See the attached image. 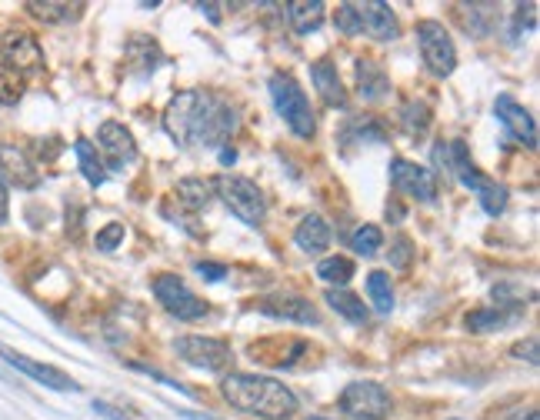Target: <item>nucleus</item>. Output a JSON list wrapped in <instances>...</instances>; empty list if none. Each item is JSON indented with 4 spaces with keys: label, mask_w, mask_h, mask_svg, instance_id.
<instances>
[{
    "label": "nucleus",
    "mask_w": 540,
    "mask_h": 420,
    "mask_svg": "<svg viewBox=\"0 0 540 420\" xmlns=\"http://www.w3.org/2000/svg\"><path fill=\"white\" fill-rule=\"evenodd\" d=\"M0 57H4V64L10 70H17V74H37L40 67H44V54H40V44L34 34H27V30H10L7 37H0Z\"/></svg>",
    "instance_id": "obj_13"
},
{
    "label": "nucleus",
    "mask_w": 540,
    "mask_h": 420,
    "mask_svg": "<svg viewBox=\"0 0 540 420\" xmlns=\"http://www.w3.org/2000/svg\"><path fill=\"white\" fill-rule=\"evenodd\" d=\"M387 257H390V267H394V270H407V267H410V260L417 257V247L410 244V237L397 234L394 240H390Z\"/></svg>",
    "instance_id": "obj_34"
},
{
    "label": "nucleus",
    "mask_w": 540,
    "mask_h": 420,
    "mask_svg": "<svg viewBox=\"0 0 540 420\" xmlns=\"http://www.w3.org/2000/svg\"><path fill=\"white\" fill-rule=\"evenodd\" d=\"M220 164H237V150L234 147H230V144H224V147H220Z\"/></svg>",
    "instance_id": "obj_43"
},
{
    "label": "nucleus",
    "mask_w": 540,
    "mask_h": 420,
    "mask_svg": "<svg viewBox=\"0 0 540 420\" xmlns=\"http://www.w3.org/2000/svg\"><path fill=\"white\" fill-rule=\"evenodd\" d=\"M224 400L234 410L244 414L264 417V420H287L297 414L300 400L284 380L264 377V374H227L224 384Z\"/></svg>",
    "instance_id": "obj_2"
},
{
    "label": "nucleus",
    "mask_w": 540,
    "mask_h": 420,
    "mask_svg": "<svg viewBox=\"0 0 540 420\" xmlns=\"http://www.w3.org/2000/svg\"><path fill=\"white\" fill-rule=\"evenodd\" d=\"M254 310L267 317H280V320H290V324H304V327H317L320 324V314L314 310L307 297L294 294V290H274V294H264L254 300Z\"/></svg>",
    "instance_id": "obj_10"
},
{
    "label": "nucleus",
    "mask_w": 540,
    "mask_h": 420,
    "mask_svg": "<svg viewBox=\"0 0 540 420\" xmlns=\"http://www.w3.org/2000/svg\"><path fill=\"white\" fill-rule=\"evenodd\" d=\"M124 234H127V227H124V224H107L104 230H97L94 244H97V250H104V254H110V250H117L120 244H124Z\"/></svg>",
    "instance_id": "obj_37"
},
{
    "label": "nucleus",
    "mask_w": 540,
    "mask_h": 420,
    "mask_svg": "<svg viewBox=\"0 0 540 420\" xmlns=\"http://www.w3.org/2000/svg\"><path fill=\"white\" fill-rule=\"evenodd\" d=\"M334 27H337L344 37H357V34H360L357 4H337V10H334Z\"/></svg>",
    "instance_id": "obj_35"
},
{
    "label": "nucleus",
    "mask_w": 540,
    "mask_h": 420,
    "mask_svg": "<svg viewBox=\"0 0 540 420\" xmlns=\"http://www.w3.org/2000/svg\"><path fill=\"white\" fill-rule=\"evenodd\" d=\"M150 287H154V297L160 300V307H164L170 317L194 324V320H204L210 314L207 300H200L177 274H154Z\"/></svg>",
    "instance_id": "obj_6"
},
{
    "label": "nucleus",
    "mask_w": 540,
    "mask_h": 420,
    "mask_svg": "<svg viewBox=\"0 0 540 420\" xmlns=\"http://www.w3.org/2000/svg\"><path fill=\"white\" fill-rule=\"evenodd\" d=\"M7 220V184H4V177H0V224Z\"/></svg>",
    "instance_id": "obj_44"
},
{
    "label": "nucleus",
    "mask_w": 540,
    "mask_h": 420,
    "mask_svg": "<svg viewBox=\"0 0 540 420\" xmlns=\"http://www.w3.org/2000/svg\"><path fill=\"white\" fill-rule=\"evenodd\" d=\"M494 114H497L500 124H504L510 134H514L527 150H537V124H534V114H530V110L520 104V100H514L510 94H500V97L494 100Z\"/></svg>",
    "instance_id": "obj_15"
},
{
    "label": "nucleus",
    "mask_w": 540,
    "mask_h": 420,
    "mask_svg": "<svg viewBox=\"0 0 540 420\" xmlns=\"http://www.w3.org/2000/svg\"><path fill=\"white\" fill-rule=\"evenodd\" d=\"M354 260L350 257H324V260H317V277L320 280H327V284H337V287H347L350 280H354Z\"/></svg>",
    "instance_id": "obj_29"
},
{
    "label": "nucleus",
    "mask_w": 540,
    "mask_h": 420,
    "mask_svg": "<svg viewBox=\"0 0 540 420\" xmlns=\"http://www.w3.org/2000/svg\"><path fill=\"white\" fill-rule=\"evenodd\" d=\"M417 44H420V57H424L427 70L434 77H450L457 70V47L444 24H437V20H420Z\"/></svg>",
    "instance_id": "obj_7"
},
{
    "label": "nucleus",
    "mask_w": 540,
    "mask_h": 420,
    "mask_svg": "<svg viewBox=\"0 0 540 420\" xmlns=\"http://www.w3.org/2000/svg\"><path fill=\"white\" fill-rule=\"evenodd\" d=\"M164 127L180 147H224L237 130V107L204 90H184L167 104Z\"/></svg>",
    "instance_id": "obj_1"
},
{
    "label": "nucleus",
    "mask_w": 540,
    "mask_h": 420,
    "mask_svg": "<svg viewBox=\"0 0 540 420\" xmlns=\"http://www.w3.org/2000/svg\"><path fill=\"white\" fill-rule=\"evenodd\" d=\"M214 194L224 200L227 210L247 227H260L267 220V197L250 177H217Z\"/></svg>",
    "instance_id": "obj_5"
},
{
    "label": "nucleus",
    "mask_w": 540,
    "mask_h": 420,
    "mask_svg": "<svg viewBox=\"0 0 540 420\" xmlns=\"http://www.w3.org/2000/svg\"><path fill=\"white\" fill-rule=\"evenodd\" d=\"M0 357H4L14 370H20V374H27L30 380L44 384L47 390H57V394H74V390H77V380L70 374H64V370L54 367V364H44V360H34V357L20 354V350L4 347V344H0Z\"/></svg>",
    "instance_id": "obj_11"
},
{
    "label": "nucleus",
    "mask_w": 540,
    "mask_h": 420,
    "mask_svg": "<svg viewBox=\"0 0 540 420\" xmlns=\"http://www.w3.org/2000/svg\"><path fill=\"white\" fill-rule=\"evenodd\" d=\"M27 14H34L44 24H60V20H77V14H84V4H54V0H34L27 4Z\"/></svg>",
    "instance_id": "obj_30"
},
{
    "label": "nucleus",
    "mask_w": 540,
    "mask_h": 420,
    "mask_svg": "<svg viewBox=\"0 0 540 420\" xmlns=\"http://www.w3.org/2000/svg\"><path fill=\"white\" fill-rule=\"evenodd\" d=\"M180 417H187V420H220L214 414H194V410H180Z\"/></svg>",
    "instance_id": "obj_45"
},
{
    "label": "nucleus",
    "mask_w": 540,
    "mask_h": 420,
    "mask_svg": "<svg viewBox=\"0 0 540 420\" xmlns=\"http://www.w3.org/2000/svg\"><path fill=\"white\" fill-rule=\"evenodd\" d=\"M97 144L107 154L110 170H124L127 164H134L137 160V140L124 124H117V120H104V124H100Z\"/></svg>",
    "instance_id": "obj_14"
},
{
    "label": "nucleus",
    "mask_w": 540,
    "mask_h": 420,
    "mask_svg": "<svg viewBox=\"0 0 540 420\" xmlns=\"http://www.w3.org/2000/svg\"><path fill=\"white\" fill-rule=\"evenodd\" d=\"M400 124H404L410 134L424 137L427 127H430V107L420 104V100H410V104L400 110Z\"/></svg>",
    "instance_id": "obj_33"
},
{
    "label": "nucleus",
    "mask_w": 540,
    "mask_h": 420,
    "mask_svg": "<svg viewBox=\"0 0 540 420\" xmlns=\"http://www.w3.org/2000/svg\"><path fill=\"white\" fill-rule=\"evenodd\" d=\"M27 90V77L17 74V70H10L7 64H0V104H17L20 97H24Z\"/></svg>",
    "instance_id": "obj_31"
},
{
    "label": "nucleus",
    "mask_w": 540,
    "mask_h": 420,
    "mask_svg": "<svg viewBox=\"0 0 540 420\" xmlns=\"http://www.w3.org/2000/svg\"><path fill=\"white\" fill-rule=\"evenodd\" d=\"M367 294H370V300H374L377 314H390V310H394V287H390L387 270H370V274H367Z\"/></svg>",
    "instance_id": "obj_28"
},
{
    "label": "nucleus",
    "mask_w": 540,
    "mask_h": 420,
    "mask_svg": "<svg viewBox=\"0 0 540 420\" xmlns=\"http://www.w3.org/2000/svg\"><path fill=\"white\" fill-rule=\"evenodd\" d=\"M357 14H360V30H364L367 37L380 40V44H387V40H397L400 37L397 14L387 4H380V0L357 4Z\"/></svg>",
    "instance_id": "obj_17"
},
{
    "label": "nucleus",
    "mask_w": 540,
    "mask_h": 420,
    "mask_svg": "<svg viewBox=\"0 0 540 420\" xmlns=\"http://www.w3.org/2000/svg\"><path fill=\"white\" fill-rule=\"evenodd\" d=\"M380 244H384V230H380L377 224H364V227H357L354 230V237H350V247L357 250V254H364V257H374Z\"/></svg>",
    "instance_id": "obj_32"
},
{
    "label": "nucleus",
    "mask_w": 540,
    "mask_h": 420,
    "mask_svg": "<svg viewBox=\"0 0 540 420\" xmlns=\"http://www.w3.org/2000/svg\"><path fill=\"white\" fill-rule=\"evenodd\" d=\"M447 170L450 174L460 177V184H464L467 190H474L480 207H484V214L490 217H500L507 210V187L500 184V180L487 177L484 170L474 167V160H470V150L464 140H450L447 144Z\"/></svg>",
    "instance_id": "obj_3"
},
{
    "label": "nucleus",
    "mask_w": 540,
    "mask_h": 420,
    "mask_svg": "<svg viewBox=\"0 0 540 420\" xmlns=\"http://www.w3.org/2000/svg\"><path fill=\"white\" fill-rule=\"evenodd\" d=\"M177 197H180V204H184V207L200 210V207L210 204V197H214V184L204 180V177H184L177 184Z\"/></svg>",
    "instance_id": "obj_27"
},
{
    "label": "nucleus",
    "mask_w": 540,
    "mask_h": 420,
    "mask_svg": "<svg viewBox=\"0 0 540 420\" xmlns=\"http://www.w3.org/2000/svg\"><path fill=\"white\" fill-rule=\"evenodd\" d=\"M287 17H290V27L297 30V34H314V30L324 24V4L320 0H294V4H287Z\"/></svg>",
    "instance_id": "obj_24"
},
{
    "label": "nucleus",
    "mask_w": 540,
    "mask_h": 420,
    "mask_svg": "<svg viewBox=\"0 0 540 420\" xmlns=\"http://www.w3.org/2000/svg\"><path fill=\"white\" fill-rule=\"evenodd\" d=\"M94 410H97V414H104L107 420H127V417H124V410L110 407V404H104V400H94Z\"/></svg>",
    "instance_id": "obj_40"
},
{
    "label": "nucleus",
    "mask_w": 540,
    "mask_h": 420,
    "mask_svg": "<svg viewBox=\"0 0 540 420\" xmlns=\"http://www.w3.org/2000/svg\"><path fill=\"white\" fill-rule=\"evenodd\" d=\"M520 317L514 307H480L467 314V330L470 334H490V330H504Z\"/></svg>",
    "instance_id": "obj_23"
},
{
    "label": "nucleus",
    "mask_w": 540,
    "mask_h": 420,
    "mask_svg": "<svg viewBox=\"0 0 540 420\" xmlns=\"http://www.w3.org/2000/svg\"><path fill=\"white\" fill-rule=\"evenodd\" d=\"M454 14H460V27L467 30L474 40H484L490 30H494V14H500V7L494 4H457Z\"/></svg>",
    "instance_id": "obj_22"
},
{
    "label": "nucleus",
    "mask_w": 540,
    "mask_h": 420,
    "mask_svg": "<svg viewBox=\"0 0 540 420\" xmlns=\"http://www.w3.org/2000/svg\"><path fill=\"white\" fill-rule=\"evenodd\" d=\"M347 134H357L360 140H387V130L377 117H357L347 124Z\"/></svg>",
    "instance_id": "obj_36"
},
{
    "label": "nucleus",
    "mask_w": 540,
    "mask_h": 420,
    "mask_svg": "<svg viewBox=\"0 0 540 420\" xmlns=\"http://www.w3.org/2000/svg\"><path fill=\"white\" fill-rule=\"evenodd\" d=\"M74 154H77L80 174L87 177V184H94V187L104 184V180H107V167L100 164L97 150H94V144H90L87 137H77V140H74Z\"/></svg>",
    "instance_id": "obj_26"
},
{
    "label": "nucleus",
    "mask_w": 540,
    "mask_h": 420,
    "mask_svg": "<svg viewBox=\"0 0 540 420\" xmlns=\"http://www.w3.org/2000/svg\"><path fill=\"white\" fill-rule=\"evenodd\" d=\"M270 97H274L277 114L284 117L287 130L300 140H310L317 134V114L310 107V97L297 84L294 74H274L270 77Z\"/></svg>",
    "instance_id": "obj_4"
},
{
    "label": "nucleus",
    "mask_w": 540,
    "mask_h": 420,
    "mask_svg": "<svg viewBox=\"0 0 540 420\" xmlns=\"http://www.w3.org/2000/svg\"><path fill=\"white\" fill-rule=\"evenodd\" d=\"M510 354H514V357H520V360H527L530 367H537V364H540V340H537V337L517 340V344L510 347Z\"/></svg>",
    "instance_id": "obj_38"
},
{
    "label": "nucleus",
    "mask_w": 540,
    "mask_h": 420,
    "mask_svg": "<svg viewBox=\"0 0 540 420\" xmlns=\"http://www.w3.org/2000/svg\"><path fill=\"white\" fill-rule=\"evenodd\" d=\"M324 297H327V304L334 307L340 317L350 320V324H367V320H370L364 300H360L357 294H350L347 287H330Z\"/></svg>",
    "instance_id": "obj_25"
},
{
    "label": "nucleus",
    "mask_w": 540,
    "mask_h": 420,
    "mask_svg": "<svg viewBox=\"0 0 540 420\" xmlns=\"http://www.w3.org/2000/svg\"><path fill=\"white\" fill-rule=\"evenodd\" d=\"M177 357L190 367L200 370H224L234 364V350L224 337H204V334H187L174 340Z\"/></svg>",
    "instance_id": "obj_9"
},
{
    "label": "nucleus",
    "mask_w": 540,
    "mask_h": 420,
    "mask_svg": "<svg viewBox=\"0 0 540 420\" xmlns=\"http://www.w3.org/2000/svg\"><path fill=\"white\" fill-rule=\"evenodd\" d=\"M0 177H7L14 187H37L40 177H37V167L34 160L27 157V150H20L14 144H0ZM4 180V184H7Z\"/></svg>",
    "instance_id": "obj_18"
},
{
    "label": "nucleus",
    "mask_w": 540,
    "mask_h": 420,
    "mask_svg": "<svg viewBox=\"0 0 540 420\" xmlns=\"http://www.w3.org/2000/svg\"><path fill=\"white\" fill-rule=\"evenodd\" d=\"M194 270L207 280V284H220V280L227 277V267L224 264H210V260H197Z\"/></svg>",
    "instance_id": "obj_39"
},
{
    "label": "nucleus",
    "mask_w": 540,
    "mask_h": 420,
    "mask_svg": "<svg viewBox=\"0 0 540 420\" xmlns=\"http://www.w3.org/2000/svg\"><path fill=\"white\" fill-rule=\"evenodd\" d=\"M307 420H324V417H307Z\"/></svg>",
    "instance_id": "obj_46"
},
{
    "label": "nucleus",
    "mask_w": 540,
    "mask_h": 420,
    "mask_svg": "<svg viewBox=\"0 0 540 420\" xmlns=\"http://www.w3.org/2000/svg\"><path fill=\"white\" fill-rule=\"evenodd\" d=\"M294 240H297V247L304 250V254H324V250L330 247V240H334V230H330V224L324 217L307 214L297 224Z\"/></svg>",
    "instance_id": "obj_21"
},
{
    "label": "nucleus",
    "mask_w": 540,
    "mask_h": 420,
    "mask_svg": "<svg viewBox=\"0 0 540 420\" xmlns=\"http://www.w3.org/2000/svg\"><path fill=\"white\" fill-rule=\"evenodd\" d=\"M407 217V207L400 204V200H390V207H387V220H394V224H400V220Z\"/></svg>",
    "instance_id": "obj_41"
},
{
    "label": "nucleus",
    "mask_w": 540,
    "mask_h": 420,
    "mask_svg": "<svg viewBox=\"0 0 540 420\" xmlns=\"http://www.w3.org/2000/svg\"><path fill=\"white\" fill-rule=\"evenodd\" d=\"M357 90L367 104H377V100H384L390 94V77L380 60H374V57L357 60Z\"/></svg>",
    "instance_id": "obj_20"
},
{
    "label": "nucleus",
    "mask_w": 540,
    "mask_h": 420,
    "mask_svg": "<svg viewBox=\"0 0 540 420\" xmlns=\"http://www.w3.org/2000/svg\"><path fill=\"white\" fill-rule=\"evenodd\" d=\"M310 80H314L317 97H324L327 107H344L347 104V87L337 74L334 60H327V57L314 60V64H310Z\"/></svg>",
    "instance_id": "obj_19"
},
{
    "label": "nucleus",
    "mask_w": 540,
    "mask_h": 420,
    "mask_svg": "<svg viewBox=\"0 0 540 420\" xmlns=\"http://www.w3.org/2000/svg\"><path fill=\"white\" fill-rule=\"evenodd\" d=\"M310 354V344L307 340H294V337H287V340H267V344H250V357L260 360L264 367H297L300 360H304Z\"/></svg>",
    "instance_id": "obj_16"
},
{
    "label": "nucleus",
    "mask_w": 540,
    "mask_h": 420,
    "mask_svg": "<svg viewBox=\"0 0 540 420\" xmlns=\"http://www.w3.org/2000/svg\"><path fill=\"white\" fill-rule=\"evenodd\" d=\"M337 407L350 420H384L390 414V394L384 384H374V380H354L344 387Z\"/></svg>",
    "instance_id": "obj_8"
},
{
    "label": "nucleus",
    "mask_w": 540,
    "mask_h": 420,
    "mask_svg": "<svg viewBox=\"0 0 540 420\" xmlns=\"http://www.w3.org/2000/svg\"><path fill=\"white\" fill-rule=\"evenodd\" d=\"M390 184H394L400 194L424 200V204H434L437 200V177L434 170L414 164V160L394 157L390 160Z\"/></svg>",
    "instance_id": "obj_12"
},
{
    "label": "nucleus",
    "mask_w": 540,
    "mask_h": 420,
    "mask_svg": "<svg viewBox=\"0 0 540 420\" xmlns=\"http://www.w3.org/2000/svg\"><path fill=\"white\" fill-rule=\"evenodd\" d=\"M197 10H200V14H207L210 24H220V20H224V17H220V7L217 4H197Z\"/></svg>",
    "instance_id": "obj_42"
}]
</instances>
